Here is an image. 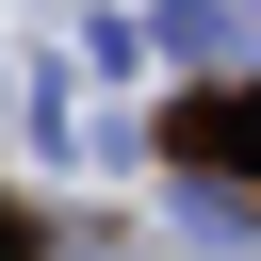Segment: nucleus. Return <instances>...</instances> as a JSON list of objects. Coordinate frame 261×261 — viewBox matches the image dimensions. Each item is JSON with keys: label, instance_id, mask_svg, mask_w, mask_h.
I'll list each match as a JSON object with an SVG mask.
<instances>
[{"label": "nucleus", "instance_id": "1", "mask_svg": "<svg viewBox=\"0 0 261 261\" xmlns=\"http://www.w3.org/2000/svg\"><path fill=\"white\" fill-rule=\"evenodd\" d=\"M33 245H49V228H33V212H16V196H0V261H33Z\"/></svg>", "mask_w": 261, "mask_h": 261}]
</instances>
